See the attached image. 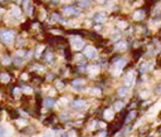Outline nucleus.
Listing matches in <instances>:
<instances>
[{
	"label": "nucleus",
	"instance_id": "obj_22",
	"mask_svg": "<svg viewBox=\"0 0 161 137\" xmlns=\"http://www.w3.org/2000/svg\"><path fill=\"white\" fill-rule=\"evenodd\" d=\"M128 47H130V42H127V41H118L113 44V48L117 52H125V50H127Z\"/></svg>",
	"mask_w": 161,
	"mask_h": 137
},
{
	"label": "nucleus",
	"instance_id": "obj_34",
	"mask_svg": "<svg viewBox=\"0 0 161 137\" xmlns=\"http://www.w3.org/2000/svg\"><path fill=\"white\" fill-rule=\"evenodd\" d=\"M160 87H161V84H160V83H157V84L155 86V88H154V89H151V92H152V93H155L156 96H160V94H161V89H160Z\"/></svg>",
	"mask_w": 161,
	"mask_h": 137
},
{
	"label": "nucleus",
	"instance_id": "obj_13",
	"mask_svg": "<svg viewBox=\"0 0 161 137\" xmlns=\"http://www.w3.org/2000/svg\"><path fill=\"white\" fill-rule=\"evenodd\" d=\"M40 59H42L46 64H53L55 62V54L49 48H46L44 53L42 54V57H40Z\"/></svg>",
	"mask_w": 161,
	"mask_h": 137
},
{
	"label": "nucleus",
	"instance_id": "obj_21",
	"mask_svg": "<svg viewBox=\"0 0 161 137\" xmlns=\"http://www.w3.org/2000/svg\"><path fill=\"white\" fill-rule=\"evenodd\" d=\"M11 61H13V58H11L10 53L5 52L2 57H0V66H2V67H10Z\"/></svg>",
	"mask_w": 161,
	"mask_h": 137
},
{
	"label": "nucleus",
	"instance_id": "obj_28",
	"mask_svg": "<svg viewBox=\"0 0 161 137\" xmlns=\"http://www.w3.org/2000/svg\"><path fill=\"white\" fill-rule=\"evenodd\" d=\"M92 137H110V133L107 130H99V131H96Z\"/></svg>",
	"mask_w": 161,
	"mask_h": 137
},
{
	"label": "nucleus",
	"instance_id": "obj_3",
	"mask_svg": "<svg viewBox=\"0 0 161 137\" xmlns=\"http://www.w3.org/2000/svg\"><path fill=\"white\" fill-rule=\"evenodd\" d=\"M15 32L13 29H2L0 30V42L4 45H13L15 43Z\"/></svg>",
	"mask_w": 161,
	"mask_h": 137
},
{
	"label": "nucleus",
	"instance_id": "obj_18",
	"mask_svg": "<svg viewBox=\"0 0 161 137\" xmlns=\"http://www.w3.org/2000/svg\"><path fill=\"white\" fill-rule=\"evenodd\" d=\"M20 10H23L27 15H32L34 13V8H33V4L30 0H23L22 2V9Z\"/></svg>",
	"mask_w": 161,
	"mask_h": 137
},
{
	"label": "nucleus",
	"instance_id": "obj_7",
	"mask_svg": "<svg viewBox=\"0 0 161 137\" xmlns=\"http://www.w3.org/2000/svg\"><path fill=\"white\" fill-rule=\"evenodd\" d=\"M14 81V77L10 73V71L8 69H3L0 71V86L3 87H9Z\"/></svg>",
	"mask_w": 161,
	"mask_h": 137
},
{
	"label": "nucleus",
	"instance_id": "obj_33",
	"mask_svg": "<svg viewBox=\"0 0 161 137\" xmlns=\"http://www.w3.org/2000/svg\"><path fill=\"white\" fill-rule=\"evenodd\" d=\"M54 135H55V131L50 128V130H47V131L43 133L42 137H54Z\"/></svg>",
	"mask_w": 161,
	"mask_h": 137
},
{
	"label": "nucleus",
	"instance_id": "obj_11",
	"mask_svg": "<svg viewBox=\"0 0 161 137\" xmlns=\"http://www.w3.org/2000/svg\"><path fill=\"white\" fill-rule=\"evenodd\" d=\"M71 86L74 91H83L87 86V82L85 81L83 77H77V78H73L71 81Z\"/></svg>",
	"mask_w": 161,
	"mask_h": 137
},
{
	"label": "nucleus",
	"instance_id": "obj_27",
	"mask_svg": "<svg viewBox=\"0 0 161 137\" xmlns=\"http://www.w3.org/2000/svg\"><path fill=\"white\" fill-rule=\"evenodd\" d=\"M44 50H46L44 45H38L37 48H34V58L35 59H40V57L44 53Z\"/></svg>",
	"mask_w": 161,
	"mask_h": 137
},
{
	"label": "nucleus",
	"instance_id": "obj_6",
	"mask_svg": "<svg viewBox=\"0 0 161 137\" xmlns=\"http://www.w3.org/2000/svg\"><path fill=\"white\" fill-rule=\"evenodd\" d=\"M138 114H140V111L138 109H130V111H126L125 112V116H124V126H132L136 120L138 118Z\"/></svg>",
	"mask_w": 161,
	"mask_h": 137
},
{
	"label": "nucleus",
	"instance_id": "obj_37",
	"mask_svg": "<svg viewBox=\"0 0 161 137\" xmlns=\"http://www.w3.org/2000/svg\"><path fill=\"white\" fill-rule=\"evenodd\" d=\"M91 2H92V0H91Z\"/></svg>",
	"mask_w": 161,
	"mask_h": 137
},
{
	"label": "nucleus",
	"instance_id": "obj_17",
	"mask_svg": "<svg viewBox=\"0 0 161 137\" xmlns=\"http://www.w3.org/2000/svg\"><path fill=\"white\" fill-rule=\"evenodd\" d=\"M151 89H147V88H141V91L138 92L137 94V101L141 102V101H146V100H150L151 98Z\"/></svg>",
	"mask_w": 161,
	"mask_h": 137
},
{
	"label": "nucleus",
	"instance_id": "obj_30",
	"mask_svg": "<svg viewBox=\"0 0 161 137\" xmlns=\"http://www.w3.org/2000/svg\"><path fill=\"white\" fill-rule=\"evenodd\" d=\"M55 78H57V77L54 75V73H47V74L44 75V78H43V82H53Z\"/></svg>",
	"mask_w": 161,
	"mask_h": 137
},
{
	"label": "nucleus",
	"instance_id": "obj_20",
	"mask_svg": "<svg viewBox=\"0 0 161 137\" xmlns=\"http://www.w3.org/2000/svg\"><path fill=\"white\" fill-rule=\"evenodd\" d=\"M111 107L113 108V111H115L116 113H121L122 111H125V108H126V103H125L124 100H116V101L112 103Z\"/></svg>",
	"mask_w": 161,
	"mask_h": 137
},
{
	"label": "nucleus",
	"instance_id": "obj_32",
	"mask_svg": "<svg viewBox=\"0 0 161 137\" xmlns=\"http://www.w3.org/2000/svg\"><path fill=\"white\" fill-rule=\"evenodd\" d=\"M0 137H8V128L4 125H0Z\"/></svg>",
	"mask_w": 161,
	"mask_h": 137
},
{
	"label": "nucleus",
	"instance_id": "obj_8",
	"mask_svg": "<svg viewBox=\"0 0 161 137\" xmlns=\"http://www.w3.org/2000/svg\"><path fill=\"white\" fill-rule=\"evenodd\" d=\"M82 54L88 61H94L98 58V50L96 47H92V45H85L82 49Z\"/></svg>",
	"mask_w": 161,
	"mask_h": 137
},
{
	"label": "nucleus",
	"instance_id": "obj_4",
	"mask_svg": "<svg viewBox=\"0 0 161 137\" xmlns=\"http://www.w3.org/2000/svg\"><path fill=\"white\" fill-rule=\"evenodd\" d=\"M59 14L63 19H71V18H76V16H79L80 15V10L77 8V6H73V5H66L63 6L62 9L59 10Z\"/></svg>",
	"mask_w": 161,
	"mask_h": 137
},
{
	"label": "nucleus",
	"instance_id": "obj_10",
	"mask_svg": "<svg viewBox=\"0 0 161 137\" xmlns=\"http://www.w3.org/2000/svg\"><path fill=\"white\" fill-rule=\"evenodd\" d=\"M8 94H9V97H11L14 101L22 100V97H23V93H22V89H20V86H16V84H13V86H9V87H8Z\"/></svg>",
	"mask_w": 161,
	"mask_h": 137
},
{
	"label": "nucleus",
	"instance_id": "obj_15",
	"mask_svg": "<svg viewBox=\"0 0 161 137\" xmlns=\"http://www.w3.org/2000/svg\"><path fill=\"white\" fill-rule=\"evenodd\" d=\"M53 83H54V86H53V88L57 91V92H62V91H64L66 89V87H67V82L64 81V78H59V77H57L53 81Z\"/></svg>",
	"mask_w": 161,
	"mask_h": 137
},
{
	"label": "nucleus",
	"instance_id": "obj_19",
	"mask_svg": "<svg viewBox=\"0 0 161 137\" xmlns=\"http://www.w3.org/2000/svg\"><path fill=\"white\" fill-rule=\"evenodd\" d=\"M107 20V15H106V13H96L94 15H93V19H92V22H93V24H101L102 25Z\"/></svg>",
	"mask_w": 161,
	"mask_h": 137
},
{
	"label": "nucleus",
	"instance_id": "obj_12",
	"mask_svg": "<svg viewBox=\"0 0 161 137\" xmlns=\"http://www.w3.org/2000/svg\"><path fill=\"white\" fill-rule=\"evenodd\" d=\"M86 73L89 75V78L92 79H97V78L101 77V67L98 64H92L86 67Z\"/></svg>",
	"mask_w": 161,
	"mask_h": 137
},
{
	"label": "nucleus",
	"instance_id": "obj_23",
	"mask_svg": "<svg viewBox=\"0 0 161 137\" xmlns=\"http://www.w3.org/2000/svg\"><path fill=\"white\" fill-rule=\"evenodd\" d=\"M13 122L20 131L22 128H24L27 125H29V118H25V117H18V118L13 120Z\"/></svg>",
	"mask_w": 161,
	"mask_h": 137
},
{
	"label": "nucleus",
	"instance_id": "obj_31",
	"mask_svg": "<svg viewBox=\"0 0 161 137\" xmlns=\"http://www.w3.org/2000/svg\"><path fill=\"white\" fill-rule=\"evenodd\" d=\"M69 101H71V100L68 98V97H62V98H59V101H57V103L62 105V106H67V107H68Z\"/></svg>",
	"mask_w": 161,
	"mask_h": 137
},
{
	"label": "nucleus",
	"instance_id": "obj_14",
	"mask_svg": "<svg viewBox=\"0 0 161 137\" xmlns=\"http://www.w3.org/2000/svg\"><path fill=\"white\" fill-rule=\"evenodd\" d=\"M57 105V100L54 98V97H44V98H42V106L40 107H43L48 111H52Z\"/></svg>",
	"mask_w": 161,
	"mask_h": 137
},
{
	"label": "nucleus",
	"instance_id": "obj_5",
	"mask_svg": "<svg viewBox=\"0 0 161 137\" xmlns=\"http://www.w3.org/2000/svg\"><path fill=\"white\" fill-rule=\"evenodd\" d=\"M67 42H68V44L71 47L69 49H73L76 52H80L83 49V47L86 45L85 44V38L82 35H77V34L72 35L71 39H69V41H67Z\"/></svg>",
	"mask_w": 161,
	"mask_h": 137
},
{
	"label": "nucleus",
	"instance_id": "obj_2",
	"mask_svg": "<svg viewBox=\"0 0 161 137\" xmlns=\"http://www.w3.org/2000/svg\"><path fill=\"white\" fill-rule=\"evenodd\" d=\"M116 116H117V113L113 111V108L111 106H106V107H102L98 109V118L108 125L115 121Z\"/></svg>",
	"mask_w": 161,
	"mask_h": 137
},
{
	"label": "nucleus",
	"instance_id": "obj_1",
	"mask_svg": "<svg viewBox=\"0 0 161 137\" xmlns=\"http://www.w3.org/2000/svg\"><path fill=\"white\" fill-rule=\"evenodd\" d=\"M88 106H89V102L86 100V98H82V97H77V98H73L69 101V109L73 111V112H85L88 109Z\"/></svg>",
	"mask_w": 161,
	"mask_h": 137
},
{
	"label": "nucleus",
	"instance_id": "obj_26",
	"mask_svg": "<svg viewBox=\"0 0 161 137\" xmlns=\"http://www.w3.org/2000/svg\"><path fill=\"white\" fill-rule=\"evenodd\" d=\"M30 77H32V74L27 69L22 71V72H20V74H19V81L22 82V83H28L30 81Z\"/></svg>",
	"mask_w": 161,
	"mask_h": 137
},
{
	"label": "nucleus",
	"instance_id": "obj_24",
	"mask_svg": "<svg viewBox=\"0 0 161 137\" xmlns=\"http://www.w3.org/2000/svg\"><path fill=\"white\" fill-rule=\"evenodd\" d=\"M37 132H38V130H37V127L33 126V125H27L24 128L20 130V133H23V135H25V136H33V135H35Z\"/></svg>",
	"mask_w": 161,
	"mask_h": 137
},
{
	"label": "nucleus",
	"instance_id": "obj_29",
	"mask_svg": "<svg viewBox=\"0 0 161 137\" xmlns=\"http://www.w3.org/2000/svg\"><path fill=\"white\" fill-rule=\"evenodd\" d=\"M91 5V0H78V8L79 9H88Z\"/></svg>",
	"mask_w": 161,
	"mask_h": 137
},
{
	"label": "nucleus",
	"instance_id": "obj_35",
	"mask_svg": "<svg viewBox=\"0 0 161 137\" xmlns=\"http://www.w3.org/2000/svg\"><path fill=\"white\" fill-rule=\"evenodd\" d=\"M59 137H67V136H66V133H62V135H60Z\"/></svg>",
	"mask_w": 161,
	"mask_h": 137
},
{
	"label": "nucleus",
	"instance_id": "obj_36",
	"mask_svg": "<svg viewBox=\"0 0 161 137\" xmlns=\"http://www.w3.org/2000/svg\"><path fill=\"white\" fill-rule=\"evenodd\" d=\"M146 137H156V136H154V135H147Z\"/></svg>",
	"mask_w": 161,
	"mask_h": 137
},
{
	"label": "nucleus",
	"instance_id": "obj_16",
	"mask_svg": "<svg viewBox=\"0 0 161 137\" xmlns=\"http://www.w3.org/2000/svg\"><path fill=\"white\" fill-rule=\"evenodd\" d=\"M116 96L118 97V100H125L130 96V88H127L126 86H120L116 91Z\"/></svg>",
	"mask_w": 161,
	"mask_h": 137
},
{
	"label": "nucleus",
	"instance_id": "obj_9",
	"mask_svg": "<svg viewBox=\"0 0 161 137\" xmlns=\"http://www.w3.org/2000/svg\"><path fill=\"white\" fill-rule=\"evenodd\" d=\"M147 14H149V9L146 8H141V9H137L132 13L131 18H132V20L137 22V23H142L145 19L147 18Z\"/></svg>",
	"mask_w": 161,
	"mask_h": 137
},
{
	"label": "nucleus",
	"instance_id": "obj_25",
	"mask_svg": "<svg viewBox=\"0 0 161 137\" xmlns=\"http://www.w3.org/2000/svg\"><path fill=\"white\" fill-rule=\"evenodd\" d=\"M88 93H89L91 97H93V98H101V97H102V88L101 87H93V88H91L88 91Z\"/></svg>",
	"mask_w": 161,
	"mask_h": 137
}]
</instances>
